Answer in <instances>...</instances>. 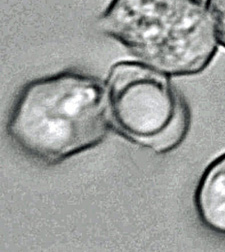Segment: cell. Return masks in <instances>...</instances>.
Masks as SVG:
<instances>
[{
	"label": "cell",
	"mask_w": 225,
	"mask_h": 252,
	"mask_svg": "<svg viewBox=\"0 0 225 252\" xmlns=\"http://www.w3.org/2000/svg\"><path fill=\"white\" fill-rule=\"evenodd\" d=\"M112 128L104 82L68 69L27 82L9 111L14 146L43 165H55L101 144Z\"/></svg>",
	"instance_id": "6da1fadb"
},
{
	"label": "cell",
	"mask_w": 225,
	"mask_h": 252,
	"mask_svg": "<svg viewBox=\"0 0 225 252\" xmlns=\"http://www.w3.org/2000/svg\"><path fill=\"white\" fill-rule=\"evenodd\" d=\"M97 24L136 60L170 78L202 73L220 46L202 0H110Z\"/></svg>",
	"instance_id": "7a4b0ae2"
},
{
	"label": "cell",
	"mask_w": 225,
	"mask_h": 252,
	"mask_svg": "<svg viewBox=\"0 0 225 252\" xmlns=\"http://www.w3.org/2000/svg\"><path fill=\"white\" fill-rule=\"evenodd\" d=\"M104 85L112 128L128 141L163 155L187 137L191 111L170 77L138 60H122Z\"/></svg>",
	"instance_id": "3957f363"
},
{
	"label": "cell",
	"mask_w": 225,
	"mask_h": 252,
	"mask_svg": "<svg viewBox=\"0 0 225 252\" xmlns=\"http://www.w3.org/2000/svg\"><path fill=\"white\" fill-rule=\"evenodd\" d=\"M193 205L200 223L225 237V152L204 168L195 187Z\"/></svg>",
	"instance_id": "277c9868"
},
{
	"label": "cell",
	"mask_w": 225,
	"mask_h": 252,
	"mask_svg": "<svg viewBox=\"0 0 225 252\" xmlns=\"http://www.w3.org/2000/svg\"><path fill=\"white\" fill-rule=\"evenodd\" d=\"M205 3L215 26L219 45L225 49V0H206Z\"/></svg>",
	"instance_id": "5b68a950"
}]
</instances>
